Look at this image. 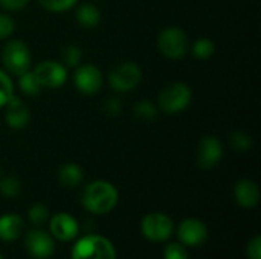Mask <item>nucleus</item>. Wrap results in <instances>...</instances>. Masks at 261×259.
Returning <instances> with one entry per match:
<instances>
[{"label": "nucleus", "mask_w": 261, "mask_h": 259, "mask_svg": "<svg viewBox=\"0 0 261 259\" xmlns=\"http://www.w3.org/2000/svg\"><path fill=\"white\" fill-rule=\"evenodd\" d=\"M80 200L87 212L93 215H104L116 208L119 192L116 186L107 180H93L84 186Z\"/></svg>", "instance_id": "1"}, {"label": "nucleus", "mask_w": 261, "mask_h": 259, "mask_svg": "<svg viewBox=\"0 0 261 259\" xmlns=\"http://www.w3.org/2000/svg\"><path fill=\"white\" fill-rule=\"evenodd\" d=\"M193 102V90L187 82L173 81L158 95V108L168 116L185 111Z\"/></svg>", "instance_id": "2"}, {"label": "nucleus", "mask_w": 261, "mask_h": 259, "mask_svg": "<svg viewBox=\"0 0 261 259\" xmlns=\"http://www.w3.org/2000/svg\"><path fill=\"white\" fill-rule=\"evenodd\" d=\"M2 64L9 75H20L31 69L32 52L31 47L18 38H11L5 43L0 55Z\"/></svg>", "instance_id": "3"}, {"label": "nucleus", "mask_w": 261, "mask_h": 259, "mask_svg": "<svg viewBox=\"0 0 261 259\" xmlns=\"http://www.w3.org/2000/svg\"><path fill=\"white\" fill-rule=\"evenodd\" d=\"M70 259H116V249L109 238L90 234L75 243Z\"/></svg>", "instance_id": "4"}, {"label": "nucleus", "mask_w": 261, "mask_h": 259, "mask_svg": "<svg viewBox=\"0 0 261 259\" xmlns=\"http://www.w3.org/2000/svg\"><path fill=\"white\" fill-rule=\"evenodd\" d=\"M158 49L168 60H182L190 52V37L177 26H168L158 35Z\"/></svg>", "instance_id": "5"}, {"label": "nucleus", "mask_w": 261, "mask_h": 259, "mask_svg": "<svg viewBox=\"0 0 261 259\" xmlns=\"http://www.w3.org/2000/svg\"><path fill=\"white\" fill-rule=\"evenodd\" d=\"M109 85L118 93L135 90L142 81V69L135 61H121L107 75Z\"/></svg>", "instance_id": "6"}, {"label": "nucleus", "mask_w": 261, "mask_h": 259, "mask_svg": "<svg viewBox=\"0 0 261 259\" xmlns=\"http://www.w3.org/2000/svg\"><path fill=\"white\" fill-rule=\"evenodd\" d=\"M141 232L151 243H165L174 234V223L164 212H150L141 221Z\"/></svg>", "instance_id": "7"}, {"label": "nucleus", "mask_w": 261, "mask_h": 259, "mask_svg": "<svg viewBox=\"0 0 261 259\" xmlns=\"http://www.w3.org/2000/svg\"><path fill=\"white\" fill-rule=\"evenodd\" d=\"M73 85L75 89L86 96H93L96 95L104 82V76L102 72L98 66L92 64V63H81L80 66L75 67L73 75Z\"/></svg>", "instance_id": "8"}, {"label": "nucleus", "mask_w": 261, "mask_h": 259, "mask_svg": "<svg viewBox=\"0 0 261 259\" xmlns=\"http://www.w3.org/2000/svg\"><path fill=\"white\" fill-rule=\"evenodd\" d=\"M32 72L43 89H61L69 78L67 67L61 61L54 60H43L32 69Z\"/></svg>", "instance_id": "9"}, {"label": "nucleus", "mask_w": 261, "mask_h": 259, "mask_svg": "<svg viewBox=\"0 0 261 259\" xmlns=\"http://www.w3.org/2000/svg\"><path fill=\"white\" fill-rule=\"evenodd\" d=\"M222 157H223V143L219 137L206 134L199 140L196 150V165L200 169L208 171L216 168L220 163Z\"/></svg>", "instance_id": "10"}, {"label": "nucleus", "mask_w": 261, "mask_h": 259, "mask_svg": "<svg viewBox=\"0 0 261 259\" xmlns=\"http://www.w3.org/2000/svg\"><path fill=\"white\" fill-rule=\"evenodd\" d=\"M24 247L28 253L35 259H47L55 252V241L50 234L41 229H34L26 234Z\"/></svg>", "instance_id": "11"}, {"label": "nucleus", "mask_w": 261, "mask_h": 259, "mask_svg": "<svg viewBox=\"0 0 261 259\" xmlns=\"http://www.w3.org/2000/svg\"><path fill=\"white\" fill-rule=\"evenodd\" d=\"M208 238V227L197 218H187L177 226V240L185 247H199Z\"/></svg>", "instance_id": "12"}, {"label": "nucleus", "mask_w": 261, "mask_h": 259, "mask_svg": "<svg viewBox=\"0 0 261 259\" xmlns=\"http://www.w3.org/2000/svg\"><path fill=\"white\" fill-rule=\"evenodd\" d=\"M50 235L58 241H72L78 237L80 226L78 221L67 212L55 214L49 221Z\"/></svg>", "instance_id": "13"}, {"label": "nucleus", "mask_w": 261, "mask_h": 259, "mask_svg": "<svg viewBox=\"0 0 261 259\" xmlns=\"http://www.w3.org/2000/svg\"><path fill=\"white\" fill-rule=\"evenodd\" d=\"M3 108H5V124L11 130H23L29 125L31 110L18 96L14 95Z\"/></svg>", "instance_id": "14"}, {"label": "nucleus", "mask_w": 261, "mask_h": 259, "mask_svg": "<svg viewBox=\"0 0 261 259\" xmlns=\"http://www.w3.org/2000/svg\"><path fill=\"white\" fill-rule=\"evenodd\" d=\"M234 200L243 209H254L260 203V188L251 179H242L234 186Z\"/></svg>", "instance_id": "15"}, {"label": "nucleus", "mask_w": 261, "mask_h": 259, "mask_svg": "<svg viewBox=\"0 0 261 259\" xmlns=\"http://www.w3.org/2000/svg\"><path fill=\"white\" fill-rule=\"evenodd\" d=\"M24 227L23 218L17 214H5L0 217V240L5 243L15 241Z\"/></svg>", "instance_id": "16"}, {"label": "nucleus", "mask_w": 261, "mask_h": 259, "mask_svg": "<svg viewBox=\"0 0 261 259\" xmlns=\"http://www.w3.org/2000/svg\"><path fill=\"white\" fill-rule=\"evenodd\" d=\"M75 20L84 29H95L101 21V11L98 9L96 5H93L90 2L76 5Z\"/></svg>", "instance_id": "17"}, {"label": "nucleus", "mask_w": 261, "mask_h": 259, "mask_svg": "<svg viewBox=\"0 0 261 259\" xmlns=\"http://www.w3.org/2000/svg\"><path fill=\"white\" fill-rule=\"evenodd\" d=\"M57 177H58V182H60L61 186L73 189V188H76V186H80L83 183L84 171H83V168L78 163L67 162V163L60 166Z\"/></svg>", "instance_id": "18"}, {"label": "nucleus", "mask_w": 261, "mask_h": 259, "mask_svg": "<svg viewBox=\"0 0 261 259\" xmlns=\"http://www.w3.org/2000/svg\"><path fill=\"white\" fill-rule=\"evenodd\" d=\"M17 84H18L20 92L26 96H37L43 90L40 81L37 79V76L34 75V72L31 69L17 75Z\"/></svg>", "instance_id": "19"}, {"label": "nucleus", "mask_w": 261, "mask_h": 259, "mask_svg": "<svg viewBox=\"0 0 261 259\" xmlns=\"http://www.w3.org/2000/svg\"><path fill=\"white\" fill-rule=\"evenodd\" d=\"M190 52L193 53V56L196 60H210L214 52H216V44L213 40L206 38V37H200L197 38L193 44H190Z\"/></svg>", "instance_id": "20"}, {"label": "nucleus", "mask_w": 261, "mask_h": 259, "mask_svg": "<svg viewBox=\"0 0 261 259\" xmlns=\"http://www.w3.org/2000/svg\"><path fill=\"white\" fill-rule=\"evenodd\" d=\"M228 142H229V147L234 150V151H239V153H246L249 151L252 147H254V140H252V136L243 130H236L229 134L228 137Z\"/></svg>", "instance_id": "21"}, {"label": "nucleus", "mask_w": 261, "mask_h": 259, "mask_svg": "<svg viewBox=\"0 0 261 259\" xmlns=\"http://www.w3.org/2000/svg\"><path fill=\"white\" fill-rule=\"evenodd\" d=\"M14 89L15 87L11 75L5 69H0V108H3L8 104V101L15 95Z\"/></svg>", "instance_id": "22"}, {"label": "nucleus", "mask_w": 261, "mask_h": 259, "mask_svg": "<svg viewBox=\"0 0 261 259\" xmlns=\"http://www.w3.org/2000/svg\"><path fill=\"white\" fill-rule=\"evenodd\" d=\"M21 192V182L15 176H5L0 179V194L8 198H15Z\"/></svg>", "instance_id": "23"}, {"label": "nucleus", "mask_w": 261, "mask_h": 259, "mask_svg": "<svg viewBox=\"0 0 261 259\" xmlns=\"http://www.w3.org/2000/svg\"><path fill=\"white\" fill-rule=\"evenodd\" d=\"M158 111H159L158 105L153 104L148 99H142V101L136 102L135 104V108H133L135 116L139 118V119H142V121H151V119H154L158 116Z\"/></svg>", "instance_id": "24"}, {"label": "nucleus", "mask_w": 261, "mask_h": 259, "mask_svg": "<svg viewBox=\"0 0 261 259\" xmlns=\"http://www.w3.org/2000/svg\"><path fill=\"white\" fill-rule=\"evenodd\" d=\"M38 3L47 12L61 14L75 8L78 5V0H38Z\"/></svg>", "instance_id": "25"}, {"label": "nucleus", "mask_w": 261, "mask_h": 259, "mask_svg": "<svg viewBox=\"0 0 261 259\" xmlns=\"http://www.w3.org/2000/svg\"><path fill=\"white\" fill-rule=\"evenodd\" d=\"M83 61V50L80 46L76 44H69L63 49V64L66 67H72L75 69L76 66H80Z\"/></svg>", "instance_id": "26"}, {"label": "nucleus", "mask_w": 261, "mask_h": 259, "mask_svg": "<svg viewBox=\"0 0 261 259\" xmlns=\"http://www.w3.org/2000/svg\"><path fill=\"white\" fill-rule=\"evenodd\" d=\"M28 218L31 220L32 224L41 226L49 220V209L43 203H35L29 208L28 211Z\"/></svg>", "instance_id": "27"}, {"label": "nucleus", "mask_w": 261, "mask_h": 259, "mask_svg": "<svg viewBox=\"0 0 261 259\" xmlns=\"http://www.w3.org/2000/svg\"><path fill=\"white\" fill-rule=\"evenodd\" d=\"M187 247L182 243H170L164 250V259H188Z\"/></svg>", "instance_id": "28"}, {"label": "nucleus", "mask_w": 261, "mask_h": 259, "mask_svg": "<svg viewBox=\"0 0 261 259\" xmlns=\"http://www.w3.org/2000/svg\"><path fill=\"white\" fill-rule=\"evenodd\" d=\"M15 32V21L8 14H0V41L9 40Z\"/></svg>", "instance_id": "29"}, {"label": "nucleus", "mask_w": 261, "mask_h": 259, "mask_svg": "<svg viewBox=\"0 0 261 259\" xmlns=\"http://www.w3.org/2000/svg\"><path fill=\"white\" fill-rule=\"evenodd\" d=\"M104 110H106V113L109 116H113V118L115 116H119L121 111H122V102H121V99L116 98V96L107 98L106 102H104Z\"/></svg>", "instance_id": "30"}, {"label": "nucleus", "mask_w": 261, "mask_h": 259, "mask_svg": "<svg viewBox=\"0 0 261 259\" xmlns=\"http://www.w3.org/2000/svg\"><path fill=\"white\" fill-rule=\"evenodd\" d=\"M246 255L249 259H261V237L255 235L246 247Z\"/></svg>", "instance_id": "31"}, {"label": "nucleus", "mask_w": 261, "mask_h": 259, "mask_svg": "<svg viewBox=\"0 0 261 259\" xmlns=\"http://www.w3.org/2000/svg\"><path fill=\"white\" fill-rule=\"evenodd\" d=\"M29 0H0V8L8 12H17L28 6Z\"/></svg>", "instance_id": "32"}, {"label": "nucleus", "mask_w": 261, "mask_h": 259, "mask_svg": "<svg viewBox=\"0 0 261 259\" xmlns=\"http://www.w3.org/2000/svg\"><path fill=\"white\" fill-rule=\"evenodd\" d=\"M0 176H2V168H0Z\"/></svg>", "instance_id": "33"}, {"label": "nucleus", "mask_w": 261, "mask_h": 259, "mask_svg": "<svg viewBox=\"0 0 261 259\" xmlns=\"http://www.w3.org/2000/svg\"><path fill=\"white\" fill-rule=\"evenodd\" d=\"M0 259H3V256H2V255H0Z\"/></svg>", "instance_id": "34"}]
</instances>
